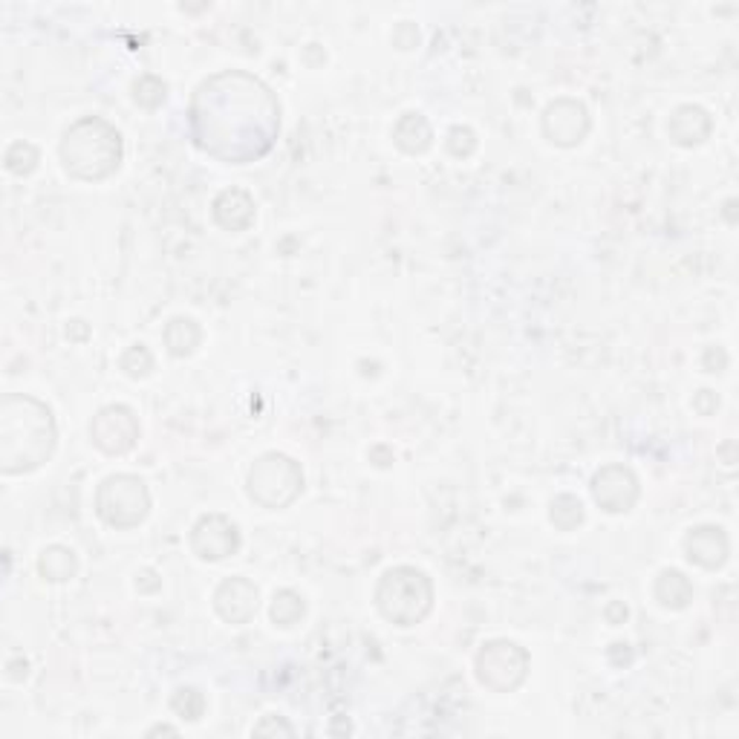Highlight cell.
Masks as SVG:
<instances>
[{
	"instance_id": "cell-1",
	"label": "cell",
	"mask_w": 739,
	"mask_h": 739,
	"mask_svg": "<svg viewBox=\"0 0 739 739\" xmlns=\"http://www.w3.org/2000/svg\"><path fill=\"white\" fill-rule=\"evenodd\" d=\"M196 145L223 163H254L275 145L281 107L269 87L246 73H219L196 90L191 105Z\"/></svg>"
},
{
	"instance_id": "cell-2",
	"label": "cell",
	"mask_w": 739,
	"mask_h": 739,
	"mask_svg": "<svg viewBox=\"0 0 739 739\" xmlns=\"http://www.w3.org/2000/svg\"><path fill=\"white\" fill-rule=\"evenodd\" d=\"M56 448V422L49 407L29 396H7L0 407V460L3 472H33Z\"/></svg>"
},
{
	"instance_id": "cell-3",
	"label": "cell",
	"mask_w": 739,
	"mask_h": 739,
	"mask_svg": "<svg viewBox=\"0 0 739 739\" xmlns=\"http://www.w3.org/2000/svg\"><path fill=\"white\" fill-rule=\"evenodd\" d=\"M61 159L73 177L98 182L122 165V136L105 119H82L64 133Z\"/></svg>"
},
{
	"instance_id": "cell-4",
	"label": "cell",
	"mask_w": 739,
	"mask_h": 739,
	"mask_svg": "<svg viewBox=\"0 0 739 739\" xmlns=\"http://www.w3.org/2000/svg\"><path fill=\"white\" fill-rule=\"evenodd\" d=\"M376 604L382 616L398 627H414L431 612L433 586L425 572L414 567L391 569L376 589Z\"/></svg>"
},
{
	"instance_id": "cell-5",
	"label": "cell",
	"mask_w": 739,
	"mask_h": 739,
	"mask_svg": "<svg viewBox=\"0 0 739 739\" xmlns=\"http://www.w3.org/2000/svg\"><path fill=\"white\" fill-rule=\"evenodd\" d=\"M303 474L295 460L284 454H266L249 474V497L266 509H284L301 494Z\"/></svg>"
},
{
	"instance_id": "cell-6",
	"label": "cell",
	"mask_w": 739,
	"mask_h": 739,
	"mask_svg": "<svg viewBox=\"0 0 739 739\" xmlns=\"http://www.w3.org/2000/svg\"><path fill=\"white\" fill-rule=\"evenodd\" d=\"M98 514L107 526L116 528H133L145 521L147 509H151V497H147L145 482L131 474H119L102 482L96 497Z\"/></svg>"
},
{
	"instance_id": "cell-7",
	"label": "cell",
	"mask_w": 739,
	"mask_h": 739,
	"mask_svg": "<svg viewBox=\"0 0 739 739\" xmlns=\"http://www.w3.org/2000/svg\"><path fill=\"white\" fill-rule=\"evenodd\" d=\"M528 670V656L514 642H491L477 656L479 682L491 691H514L521 688Z\"/></svg>"
},
{
	"instance_id": "cell-8",
	"label": "cell",
	"mask_w": 739,
	"mask_h": 739,
	"mask_svg": "<svg viewBox=\"0 0 739 739\" xmlns=\"http://www.w3.org/2000/svg\"><path fill=\"white\" fill-rule=\"evenodd\" d=\"M90 437L105 454H128L139 439V422L131 407H105L90 425Z\"/></svg>"
},
{
	"instance_id": "cell-9",
	"label": "cell",
	"mask_w": 739,
	"mask_h": 739,
	"mask_svg": "<svg viewBox=\"0 0 739 739\" xmlns=\"http://www.w3.org/2000/svg\"><path fill=\"white\" fill-rule=\"evenodd\" d=\"M593 494L604 512L624 514L639 500V482H635L633 472L624 468V465H607V468L595 474Z\"/></svg>"
},
{
	"instance_id": "cell-10",
	"label": "cell",
	"mask_w": 739,
	"mask_h": 739,
	"mask_svg": "<svg viewBox=\"0 0 739 739\" xmlns=\"http://www.w3.org/2000/svg\"><path fill=\"white\" fill-rule=\"evenodd\" d=\"M191 546H194V552L203 561H223V558H228V555H235L240 549V532L223 514H208V517H203L194 526Z\"/></svg>"
},
{
	"instance_id": "cell-11",
	"label": "cell",
	"mask_w": 739,
	"mask_h": 739,
	"mask_svg": "<svg viewBox=\"0 0 739 739\" xmlns=\"http://www.w3.org/2000/svg\"><path fill=\"white\" fill-rule=\"evenodd\" d=\"M544 131L546 136L552 139L555 145H577L581 139L589 131V116H586V107L581 102H572V98H561L555 102L544 116Z\"/></svg>"
},
{
	"instance_id": "cell-12",
	"label": "cell",
	"mask_w": 739,
	"mask_h": 739,
	"mask_svg": "<svg viewBox=\"0 0 739 739\" xmlns=\"http://www.w3.org/2000/svg\"><path fill=\"white\" fill-rule=\"evenodd\" d=\"M217 612L231 624H246L258 609V589L246 577H231L214 595Z\"/></svg>"
},
{
	"instance_id": "cell-13",
	"label": "cell",
	"mask_w": 739,
	"mask_h": 739,
	"mask_svg": "<svg viewBox=\"0 0 739 739\" xmlns=\"http://www.w3.org/2000/svg\"><path fill=\"white\" fill-rule=\"evenodd\" d=\"M684 549H688V558L693 563L705 569H716L723 567L725 558H728V537H725L723 528L702 526L688 535Z\"/></svg>"
},
{
	"instance_id": "cell-14",
	"label": "cell",
	"mask_w": 739,
	"mask_h": 739,
	"mask_svg": "<svg viewBox=\"0 0 739 739\" xmlns=\"http://www.w3.org/2000/svg\"><path fill=\"white\" fill-rule=\"evenodd\" d=\"M214 217L228 231H243V228H249L254 223L252 196L240 191V188L223 191L217 196V203H214Z\"/></svg>"
},
{
	"instance_id": "cell-15",
	"label": "cell",
	"mask_w": 739,
	"mask_h": 739,
	"mask_svg": "<svg viewBox=\"0 0 739 739\" xmlns=\"http://www.w3.org/2000/svg\"><path fill=\"white\" fill-rule=\"evenodd\" d=\"M707 133H711V119L702 107L684 105L670 119V136H674L676 145H699V142H705Z\"/></svg>"
},
{
	"instance_id": "cell-16",
	"label": "cell",
	"mask_w": 739,
	"mask_h": 739,
	"mask_svg": "<svg viewBox=\"0 0 739 739\" xmlns=\"http://www.w3.org/2000/svg\"><path fill=\"white\" fill-rule=\"evenodd\" d=\"M393 136H396V145L405 151V154H422V151H428L431 147V124H428V119L419 114H405L402 116V122L396 124V131H393Z\"/></svg>"
},
{
	"instance_id": "cell-17",
	"label": "cell",
	"mask_w": 739,
	"mask_h": 739,
	"mask_svg": "<svg viewBox=\"0 0 739 739\" xmlns=\"http://www.w3.org/2000/svg\"><path fill=\"white\" fill-rule=\"evenodd\" d=\"M656 598L661 601V607H667V609L688 607V604H691V598H693L691 581H688L682 572H676V569H667V572H661V577H658Z\"/></svg>"
},
{
	"instance_id": "cell-18",
	"label": "cell",
	"mask_w": 739,
	"mask_h": 739,
	"mask_svg": "<svg viewBox=\"0 0 739 739\" xmlns=\"http://www.w3.org/2000/svg\"><path fill=\"white\" fill-rule=\"evenodd\" d=\"M200 338H203V333H200V326H196L191 318H177V321H171V326L165 330V342H168L174 356H188V353H194Z\"/></svg>"
},
{
	"instance_id": "cell-19",
	"label": "cell",
	"mask_w": 739,
	"mask_h": 739,
	"mask_svg": "<svg viewBox=\"0 0 739 739\" xmlns=\"http://www.w3.org/2000/svg\"><path fill=\"white\" fill-rule=\"evenodd\" d=\"M38 569L47 581H70L75 575V555L64 546H52L41 555Z\"/></svg>"
},
{
	"instance_id": "cell-20",
	"label": "cell",
	"mask_w": 739,
	"mask_h": 739,
	"mask_svg": "<svg viewBox=\"0 0 739 739\" xmlns=\"http://www.w3.org/2000/svg\"><path fill=\"white\" fill-rule=\"evenodd\" d=\"M301 616H303L301 595H295L293 589H284V593L275 595V604H272V618H275V624L293 627Z\"/></svg>"
},
{
	"instance_id": "cell-21",
	"label": "cell",
	"mask_w": 739,
	"mask_h": 739,
	"mask_svg": "<svg viewBox=\"0 0 739 739\" xmlns=\"http://www.w3.org/2000/svg\"><path fill=\"white\" fill-rule=\"evenodd\" d=\"M567 514H569V523H572V528L584 523V505H581V500H575L572 494L558 497V500L552 503V523H555V526L563 528Z\"/></svg>"
},
{
	"instance_id": "cell-22",
	"label": "cell",
	"mask_w": 739,
	"mask_h": 739,
	"mask_svg": "<svg viewBox=\"0 0 739 739\" xmlns=\"http://www.w3.org/2000/svg\"><path fill=\"white\" fill-rule=\"evenodd\" d=\"M171 705L174 711L186 716V719H200L205 711V699L203 693L194 691V688H179Z\"/></svg>"
},
{
	"instance_id": "cell-23",
	"label": "cell",
	"mask_w": 739,
	"mask_h": 739,
	"mask_svg": "<svg viewBox=\"0 0 739 739\" xmlns=\"http://www.w3.org/2000/svg\"><path fill=\"white\" fill-rule=\"evenodd\" d=\"M269 731H281V734H293V725H286V723H281V719H277L275 723V716H266V719H263L261 725H258V728H254V734H269Z\"/></svg>"
},
{
	"instance_id": "cell-24",
	"label": "cell",
	"mask_w": 739,
	"mask_h": 739,
	"mask_svg": "<svg viewBox=\"0 0 739 739\" xmlns=\"http://www.w3.org/2000/svg\"><path fill=\"white\" fill-rule=\"evenodd\" d=\"M151 734H177V731H174V728H165V725H159V728H154Z\"/></svg>"
}]
</instances>
